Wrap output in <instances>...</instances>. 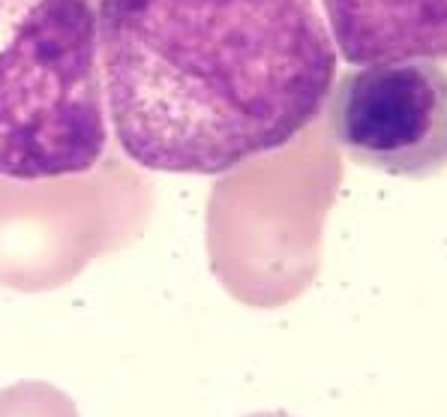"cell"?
Listing matches in <instances>:
<instances>
[{
	"label": "cell",
	"mask_w": 447,
	"mask_h": 417,
	"mask_svg": "<svg viewBox=\"0 0 447 417\" xmlns=\"http://www.w3.org/2000/svg\"><path fill=\"white\" fill-rule=\"evenodd\" d=\"M108 121L138 168L225 174L321 114L336 45L312 0H99Z\"/></svg>",
	"instance_id": "obj_1"
},
{
	"label": "cell",
	"mask_w": 447,
	"mask_h": 417,
	"mask_svg": "<svg viewBox=\"0 0 447 417\" xmlns=\"http://www.w3.org/2000/svg\"><path fill=\"white\" fill-rule=\"evenodd\" d=\"M103 99L91 0H0V181L93 172Z\"/></svg>",
	"instance_id": "obj_2"
},
{
	"label": "cell",
	"mask_w": 447,
	"mask_h": 417,
	"mask_svg": "<svg viewBox=\"0 0 447 417\" xmlns=\"http://www.w3.org/2000/svg\"><path fill=\"white\" fill-rule=\"evenodd\" d=\"M151 183L117 160L87 174L0 181V285L54 291L129 246L151 216Z\"/></svg>",
	"instance_id": "obj_3"
},
{
	"label": "cell",
	"mask_w": 447,
	"mask_h": 417,
	"mask_svg": "<svg viewBox=\"0 0 447 417\" xmlns=\"http://www.w3.org/2000/svg\"><path fill=\"white\" fill-rule=\"evenodd\" d=\"M291 153L234 172L213 186L207 250L216 276L234 297L273 306L301 291L312 271V237L321 213L291 211L327 202L331 192H288Z\"/></svg>",
	"instance_id": "obj_4"
},
{
	"label": "cell",
	"mask_w": 447,
	"mask_h": 417,
	"mask_svg": "<svg viewBox=\"0 0 447 417\" xmlns=\"http://www.w3.org/2000/svg\"><path fill=\"white\" fill-rule=\"evenodd\" d=\"M333 142L366 168L432 177L447 165V69L439 61L357 66L327 96Z\"/></svg>",
	"instance_id": "obj_5"
},
{
	"label": "cell",
	"mask_w": 447,
	"mask_h": 417,
	"mask_svg": "<svg viewBox=\"0 0 447 417\" xmlns=\"http://www.w3.org/2000/svg\"><path fill=\"white\" fill-rule=\"evenodd\" d=\"M336 54L351 66L444 61L447 0H321Z\"/></svg>",
	"instance_id": "obj_6"
},
{
	"label": "cell",
	"mask_w": 447,
	"mask_h": 417,
	"mask_svg": "<svg viewBox=\"0 0 447 417\" xmlns=\"http://www.w3.org/2000/svg\"><path fill=\"white\" fill-rule=\"evenodd\" d=\"M0 417H82L63 391L45 381H18L0 387Z\"/></svg>",
	"instance_id": "obj_7"
},
{
	"label": "cell",
	"mask_w": 447,
	"mask_h": 417,
	"mask_svg": "<svg viewBox=\"0 0 447 417\" xmlns=\"http://www.w3.org/2000/svg\"><path fill=\"white\" fill-rule=\"evenodd\" d=\"M252 417H288V414H276L273 411V414H252Z\"/></svg>",
	"instance_id": "obj_8"
}]
</instances>
